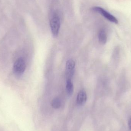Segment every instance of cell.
Segmentation results:
<instances>
[{
  "mask_svg": "<svg viewBox=\"0 0 131 131\" xmlns=\"http://www.w3.org/2000/svg\"><path fill=\"white\" fill-rule=\"evenodd\" d=\"M128 125L130 131H131V117L129 118L128 121Z\"/></svg>",
  "mask_w": 131,
  "mask_h": 131,
  "instance_id": "9c48e42d",
  "label": "cell"
},
{
  "mask_svg": "<svg viewBox=\"0 0 131 131\" xmlns=\"http://www.w3.org/2000/svg\"><path fill=\"white\" fill-rule=\"evenodd\" d=\"M66 91L68 95L71 96L74 92V88L71 79H67L66 82Z\"/></svg>",
  "mask_w": 131,
  "mask_h": 131,
  "instance_id": "8992f818",
  "label": "cell"
},
{
  "mask_svg": "<svg viewBox=\"0 0 131 131\" xmlns=\"http://www.w3.org/2000/svg\"><path fill=\"white\" fill-rule=\"evenodd\" d=\"M87 95L84 90H80L77 95L76 103L78 106H81L85 104L87 100Z\"/></svg>",
  "mask_w": 131,
  "mask_h": 131,
  "instance_id": "5b68a950",
  "label": "cell"
},
{
  "mask_svg": "<svg viewBox=\"0 0 131 131\" xmlns=\"http://www.w3.org/2000/svg\"><path fill=\"white\" fill-rule=\"evenodd\" d=\"M26 64L24 60L22 58H18L15 62L13 65V71L16 76L20 77L25 71Z\"/></svg>",
  "mask_w": 131,
  "mask_h": 131,
  "instance_id": "7a4b0ae2",
  "label": "cell"
},
{
  "mask_svg": "<svg viewBox=\"0 0 131 131\" xmlns=\"http://www.w3.org/2000/svg\"><path fill=\"white\" fill-rule=\"evenodd\" d=\"M92 9L94 11L101 15L104 17L105 18L109 21L115 24H118V20L116 18L102 8L98 6H96L92 8Z\"/></svg>",
  "mask_w": 131,
  "mask_h": 131,
  "instance_id": "3957f363",
  "label": "cell"
},
{
  "mask_svg": "<svg viewBox=\"0 0 131 131\" xmlns=\"http://www.w3.org/2000/svg\"><path fill=\"white\" fill-rule=\"evenodd\" d=\"M75 63L72 59L68 60L66 64L65 73L66 80L71 79L74 74Z\"/></svg>",
  "mask_w": 131,
  "mask_h": 131,
  "instance_id": "277c9868",
  "label": "cell"
},
{
  "mask_svg": "<svg viewBox=\"0 0 131 131\" xmlns=\"http://www.w3.org/2000/svg\"><path fill=\"white\" fill-rule=\"evenodd\" d=\"M51 105L53 108L58 109L61 106V101L58 97H56L53 99L51 102Z\"/></svg>",
  "mask_w": 131,
  "mask_h": 131,
  "instance_id": "ba28073f",
  "label": "cell"
},
{
  "mask_svg": "<svg viewBox=\"0 0 131 131\" xmlns=\"http://www.w3.org/2000/svg\"><path fill=\"white\" fill-rule=\"evenodd\" d=\"M107 35L106 32L103 29L100 30L98 34V39L100 43L104 45L107 41Z\"/></svg>",
  "mask_w": 131,
  "mask_h": 131,
  "instance_id": "52a82bcc",
  "label": "cell"
},
{
  "mask_svg": "<svg viewBox=\"0 0 131 131\" xmlns=\"http://www.w3.org/2000/svg\"><path fill=\"white\" fill-rule=\"evenodd\" d=\"M50 25L52 35L57 37L59 34L61 24V15L60 11L57 9H53L50 12Z\"/></svg>",
  "mask_w": 131,
  "mask_h": 131,
  "instance_id": "6da1fadb",
  "label": "cell"
}]
</instances>
